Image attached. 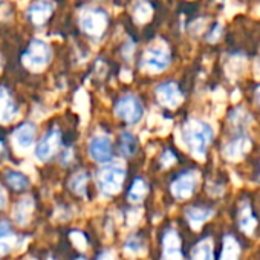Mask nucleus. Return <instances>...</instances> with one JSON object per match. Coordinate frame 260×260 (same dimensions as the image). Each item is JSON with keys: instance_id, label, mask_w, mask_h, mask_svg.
Returning <instances> with one entry per match:
<instances>
[{"instance_id": "obj_32", "label": "nucleus", "mask_w": 260, "mask_h": 260, "mask_svg": "<svg viewBox=\"0 0 260 260\" xmlns=\"http://www.w3.org/2000/svg\"><path fill=\"white\" fill-rule=\"evenodd\" d=\"M77 260H86V258H84V257H78Z\"/></svg>"}, {"instance_id": "obj_30", "label": "nucleus", "mask_w": 260, "mask_h": 260, "mask_svg": "<svg viewBox=\"0 0 260 260\" xmlns=\"http://www.w3.org/2000/svg\"><path fill=\"white\" fill-rule=\"evenodd\" d=\"M5 202H7V196H5L4 190L0 188V210H2V208L5 207Z\"/></svg>"}, {"instance_id": "obj_24", "label": "nucleus", "mask_w": 260, "mask_h": 260, "mask_svg": "<svg viewBox=\"0 0 260 260\" xmlns=\"http://www.w3.org/2000/svg\"><path fill=\"white\" fill-rule=\"evenodd\" d=\"M239 225H240V228H242L245 233H248V234L254 231V228H255V225H257V220H255L254 214L251 213L249 207H245V208L242 210L240 217H239Z\"/></svg>"}, {"instance_id": "obj_8", "label": "nucleus", "mask_w": 260, "mask_h": 260, "mask_svg": "<svg viewBox=\"0 0 260 260\" xmlns=\"http://www.w3.org/2000/svg\"><path fill=\"white\" fill-rule=\"evenodd\" d=\"M89 155L93 161L104 164L112 159V143L106 135H95L89 141Z\"/></svg>"}, {"instance_id": "obj_5", "label": "nucleus", "mask_w": 260, "mask_h": 260, "mask_svg": "<svg viewBox=\"0 0 260 260\" xmlns=\"http://www.w3.org/2000/svg\"><path fill=\"white\" fill-rule=\"evenodd\" d=\"M51 55V48L46 42L32 40L23 55V63L31 69H43L49 63Z\"/></svg>"}, {"instance_id": "obj_4", "label": "nucleus", "mask_w": 260, "mask_h": 260, "mask_svg": "<svg viewBox=\"0 0 260 260\" xmlns=\"http://www.w3.org/2000/svg\"><path fill=\"white\" fill-rule=\"evenodd\" d=\"M107 14L106 11L100 10V8H87L81 13L80 16V26L81 29L90 36V37H101L103 32L107 28Z\"/></svg>"}, {"instance_id": "obj_6", "label": "nucleus", "mask_w": 260, "mask_h": 260, "mask_svg": "<svg viewBox=\"0 0 260 260\" xmlns=\"http://www.w3.org/2000/svg\"><path fill=\"white\" fill-rule=\"evenodd\" d=\"M61 146V134L58 128H52L42 137L36 147V158L42 162L52 158Z\"/></svg>"}, {"instance_id": "obj_16", "label": "nucleus", "mask_w": 260, "mask_h": 260, "mask_svg": "<svg viewBox=\"0 0 260 260\" xmlns=\"http://www.w3.org/2000/svg\"><path fill=\"white\" fill-rule=\"evenodd\" d=\"M213 214V211L210 208H204V207H190L185 211V216L188 219V222L191 223L193 228H199L210 216Z\"/></svg>"}, {"instance_id": "obj_9", "label": "nucleus", "mask_w": 260, "mask_h": 260, "mask_svg": "<svg viewBox=\"0 0 260 260\" xmlns=\"http://www.w3.org/2000/svg\"><path fill=\"white\" fill-rule=\"evenodd\" d=\"M156 96L159 100V103L166 107L175 109L182 103V92L179 89V86L173 81H166L161 83L156 87Z\"/></svg>"}, {"instance_id": "obj_21", "label": "nucleus", "mask_w": 260, "mask_h": 260, "mask_svg": "<svg viewBox=\"0 0 260 260\" xmlns=\"http://www.w3.org/2000/svg\"><path fill=\"white\" fill-rule=\"evenodd\" d=\"M5 179L11 185V188L17 190V191H23L29 187V179L22 172H16V170L7 172Z\"/></svg>"}, {"instance_id": "obj_25", "label": "nucleus", "mask_w": 260, "mask_h": 260, "mask_svg": "<svg viewBox=\"0 0 260 260\" xmlns=\"http://www.w3.org/2000/svg\"><path fill=\"white\" fill-rule=\"evenodd\" d=\"M87 179H89L87 173H84V172L77 173V175L71 179V188H72L75 193H78V194H84Z\"/></svg>"}, {"instance_id": "obj_26", "label": "nucleus", "mask_w": 260, "mask_h": 260, "mask_svg": "<svg viewBox=\"0 0 260 260\" xmlns=\"http://www.w3.org/2000/svg\"><path fill=\"white\" fill-rule=\"evenodd\" d=\"M150 14H152V8H150V5L147 2H138L137 4V7H135V19L140 23L146 22L150 17Z\"/></svg>"}, {"instance_id": "obj_22", "label": "nucleus", "mask_w": 260, "mask_h": 260, "mask_svg": "<svg viewBox=\"0 0 260 260\" xmlns=\"http://www.w3.org/2000/svg\"><path fill=\"white\" fill-rule=\"evenodd\" d=\"M121 153L124 156H134L138 150V140L134 134L124 132L121 135Z\"/></svg>"}, {"instance_id": "obj_10", "label": "nucleus", "mask_w": 260, "mask_h": 260, "mask_svg": "<svg viewBox=\"0 0 260 260\" xmlns=\"http://www.w3.org/2000/svg\"><path fill=\"white\" fill-rule=\"evenodd\" d=\"M198 184V175L194 172H185L178 176L172 184V193L176 199H188Z\"/></svg>"}, {"instance_id": "obj_2", "label": "nucleus", "mask_w": 260, "mask_h": 260, "mask_svg": "<svg viewBox=\"0 0 260 260\" xmlns=\"http://www.w3.org/2000/svg\"><path fill=\"white\" fill-rule=\"evenodd\" d=\"M115 113L119 119L125 121L127 124H138L144 115V106L137 95L127 93L121 96L115 106Z\"/></svg>"}, {"instance_id": "obj_15", "label": "nucleus", "mask_w": 260, "mask_h": 260, "mask_svg": "<svg viewBox=\"0 0 260 260\" xmlns=\"http://www.w3.org/2000/svg\"><path fill=\"white\" fill-rule=\"evenodd\" d=\"M248 147H249V141H248L245 137H239V138L233 140L231 143H228V144L225 146L223 155H225V158H228V159L237 161V159H240V158L246 153Z\"/></svg>"}, {"instance_id": "obj_17", "label": "nucleus", "mask_w": 260, "mask_h": 260, "mask_svg": "<svg viewBox=\"0 0 260 260\" xmlns=\"http://www.w3.org/2000/svg\"><path fill=\"white\" fill-rule=\"evenodd\" d=\"M239 255H240V246L237 240L233 236H225L220 260H239Z\"/></svg>"}, {"instance_id": "obj_3", "label": "nucleus", "mask_w": 260, "mask_h": 260, "mask_svg": "<svg viewBox=\"0 0 260 260\" xmlns=\"http://www.w3.org/2000/svg\"><path fill=\"white\" fill-rule=\"evenodd\" d=\"M125 179V170L121 166H107L98 170L96 182L103 193L106 194H116L121 191L122 182Z\"/></svg>"}, {"instance_id": "obj_1", "label": "nucleus", "mask_w": 260, "mask_h": 260, "mask_svg": "<svg viewBox=\"0 0 260 260\" xmlns=\"http://www.w3.org/2000/svg\"><path fill=\"white\" fill-rule=\"evenodd\" d=\"M182 138L196 158H204L210 143L213 141V128L204 121L190 119L182 127Z\"/></svg>"}, {"instance_id": "obj_31", "label": "nucleus", "mask_w": 260, "mask_h": 260, "mask_svg": "<svg viewBox=\"0 0 260 260\" xmlns=\"http://www.w3.org/2000/svg\"><path fill=\"white\" fill-rule=\"evenodd\" d=\"M254 96H255V101H257V103L260 104V86H258V87L255 89V92H254Z\"/></svg>"}, {"instance_id": "obj_12", "label": "nucleus", "mask_w": 260, "mask_h": 260, "mask_svg": "<svg viewBox=\"0 0 260 260\" xmlns=\"http://www.w3.org/2000/svg\"><path fill=\"white\" fill-rule=\"evenodd\" d=\"M162 260H182L181 239L175 230H169L162 239Z\"/></svg>"}, {"instance_id": "obj_23", "label": "nucleus", "mask_w": 260, "mask_h": 260, "mask_svg": "<svg viewBox=\"0 0 260 260\" xmlns=\"http://www.w3.org/2000/svg\"><path fill=\"white\" fill-rule=\"evenodd\" d=\"M147 190H149L147 188V184L141 178H138V179L134 181L132 187H130L127 198H128V201H132V202H141L146 198Z\"/></svg>"}, {"instance_id": "obj_7", "label": "nucleus", "mask_w": 260, "mask_h": 260, "mask_svg": "<svg viewBox=\"0 0 260 260\" xmlns=\"http://www.w3.org/2000/svg\"><path fill=\"white\" fill-rule=\"evenodd\" d=\"M170 60H172L170 52L166 48L153 46L144 52L143 68H146L147 71H152V72H162L170 66Z\"/></svg>"}, {"instance_id": "obj_14", "label": "nucleus", "mask_w": 260, "mask_h": 260, "mask_svg": "<svg viewBox=\"0 0 260 260\" xmlns=\"http://www.w3.org/2000/svg\"><path fill=\"white\" fill-rule=\"evenodd\" d=\"M17 116V106L11 100L8 90L0 87V122H11Z\"/></svg>"}, {"instance_id": "obj_29", "label": "nucleus", "mask_w": 260, "mask_h": 260, "mask_svg": "<svg viewBox=\"0 0 260 260\" xmlns=\"http://www.w3.org/2000/svg\"><path fill=\"white\" fill-rule=\"evenodd\" d=\"M98 260H113V254L109 252V251H106V252H103V254L98 257Z\"/></svg>"}, {"instance_id": "obj_28", "label": "nucleus", "mask_w": 260, "mask_h": 260, "mask_svg": "<svg viewBox=\"0 0 260 260\" xmlns=\"http://www.w3.org/2000/svg\"><path fill=\"white\" fill-rule=\"evenodd\" d=\"M125 248H127V249H130L132 252H137V251H140L143 246H141V242H140L138 239H137V242H135V239H130V240L127 242Z\"/></svg>"}, {"instance_id": "obj_19", "label": "nucleus", "mask_w": 260, "mask_h": 260, "mask_svg": "<svg viewBox=\"0 0 260 260\" xmlns=\"http://www.w3.org/2000/svg\"><path fill=\"white\" fill-rule=\"evenodd\" d=\"M32 208H34V202H32L31 198L22 199V201L14 207V211H13L14 219H16L19 223H26V220L29 219V216H31V213H32Z\"/></svg>"}, {"instance_id": "obj_27", "label": "nucleus", "mask_w": 260, "mask_h": 260, "mask_svg": "<svg viewBox=\"0 0 260 260\" xmlns=\"http://www.w3.org/2000/svg\"><path fill=\"white\" fill-rule=\"evenodd\" d=\"M175 161H176V158H175V155H173L170 150H167V152L164 153L162 159H161V162H162V166H164V167H169V166H172Z\"/></svg>"}, {"instance_id": "obj_20", "label": "nucleus", "mask_w": 260, "mask_h": 260, "mask_svg": "<svg viewBox=\"0 0 260 260\" xmlns=\"http://www.w3.org/2000/svg\"><path fill=\"white\" fill-rule=\"evenodd\" d=\"M191 260H213V248L210 240H201L194 248L191 249L190 254Z\"/></svg>"}, {"instance_id": "obj_11", "label": "nucleus", "mask_w": 260, "mask_h": 260, "mask_svg": "<svg viewBox=\"0 0 260 260\" xmlns=\"http://www.w3.org/2000/svg\"><path fill=\"white\" fill-rule=\"evenodd\" d=\"M52 13H54V4L52 2H49V0H37V2H34L29 7L28 17L34 25L43 26L51 19Z\"/></svg>"}, {"instance_id": "obj_18", "label": "nucleus", "mask_w": 260, "mask_h": 260, "mask_svg": "<svg viewBox=\"0 0 260 260\" xmlns=\"http://www.w3.org/2000/svg\"><path fill=\"white\" fill-rule=\"evenodd\" d=\"M16 243V236L11 233V228L7 222H0V255L8 252Z\"/></svg>"}, {"instance_id": "obj_13", "label": "nucleus", "mask_w": 260, "mask_h": 260, "mask_svg": "<svg viewBox=\"0 0 260 260\" xmlns=\"http://www.w3.org/2000/svg\"><path fill=\"white\" fill-rule=\"evenodd\" d=\"M14 143L19 149L28 150L36 141V125L32 122H23L14 130Z\"/></svg>"}]
</instances>
